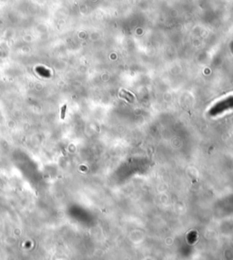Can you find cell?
Masks as SVG:
<instances>
[{"label":"cell","instance_id":"cell-1","mask_svg":"<svg viewBox=\"0 0 233 260\" xmlns=\"http://www.w3.org/2000/svg\"><path fill=\"white\" fill-rule=\"evenodd\" d=\"M66 109H67V106H63L62 110H61V118L64 119L65 118V113H66Z\"/></svg>","mask_w":233,"mask_h":260}]
</instances>
